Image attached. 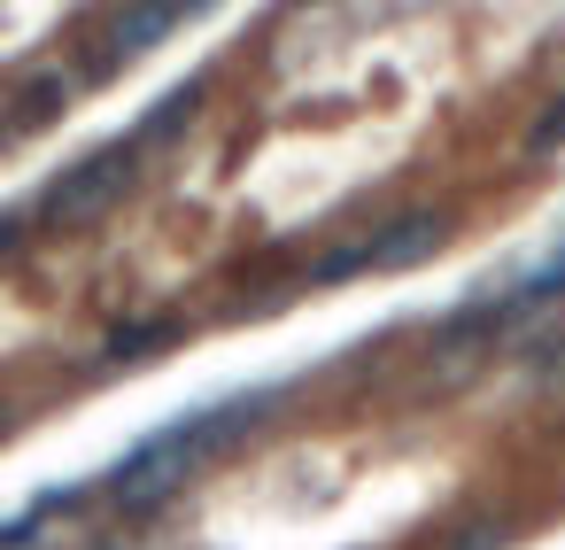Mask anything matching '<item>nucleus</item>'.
I'll return each instance as SVG.
<instances>
[{"label":"nucleus","mask_w":565,"mask_h":550,"mask_svg":"<svg viewBox=\"0 0 565 550\" xmlns=\"http://www.w3.org/2000/svg\"><path fill=\"white\" fill-rule=\"evenodd\" d=\"M248 419H256V403H225V411H202V419H179V426L148 434V442L125 449L117 473H109L117 504H125V511H156V504H171V496L186 488V473L225 442V426H248Z\"/></svg>","instance_id":"obj_1"},{"label":"nucleus","mask_w":565,"mask_h":550,"mask_svg":"<svg viewBox=\"0 0 565 550\" xmlns=\"http://www.w3.org/2000/svg\"><path fill=\"white\" fill-rule=\"evenodd\" d=\"M132 179H140V148H102V156H86L78 171L55 179V194H47V225H63V233L102 225V218L132 194Z\"/></svg>","instance_id":"obj_2"},{"label":"nucleus","mask_w":565,"mask_h":550,"mask_svg":"<svg viewBox=\"0 0 565 550\" xmlns=\"http://www.w3.org/2000/svg\"><path fill=\"white\" fill-rule=\"evenodd\" d=\"M526 310L519 303H472V310H457V318H441V334H434V349H426V364L441 372V380H465L511 326H519Z\"/></svg>","instance_id":"obj_3"},{"label":"nucleus","mask_w":565,"mask_h":550,"mask_svg":"<svg viewBox=\"0 0 565 550\" xmlns=\"http://www.w3.org/2000/svg\"><path fill=\"white\" fill-rule=\"evenodd\" d=\"M202 0H125L117 9V24H109V40H102V63L94 71H117V63H132V55H148L179 17H194Z\"/></svg>","instance_id":"obj_4"},{"label":"nucleus","mask_w":565,"mask_h":550,"mask_svg":"<svg viewBox=\"0 0 565 550\" xmlns=\"http://www.w3.org/2000/svg\"><path fill=\"white\" fill-rule=\"evenodd\" d=\"M441 241H449V218H441V210H403V218H387V225L364 241V264H380V272H403V264L434 256Z\"/></svg>","instance_id":"obj_5"},{"label":"nucleus","mask_w":565,"mask_h":550,"mask_svg":"<svg viewBox=\"0 0 565 550\" xmlns=\"http://www.w3.org/2000/svg\"><path fill=\"white\" fill-rule=\"evenodd\" d=\"M163 341H179V318H148V326H117V334H109V364H140V357H156Z\"/></svg>","instance_id":"obj_6"},{"label":"nucleus","mask_w":565,"mask_h":550,"mask_svg":"<svg viewBox=\"0 0 565 550\" xmlns=\"http://www.w3.org/2000/svg\"><path fill=\"white\" fill-rule=\"evenodd\" d=\"M63 102H71V86H63V71H47V78H32V86H24V102H17V133H40V125H47V117H55Z\"/></svg>","instance_id":"obj_7"},{"label":"nucleus","mask_w":565,"mask_h":550,"mask_svg":"<svg viewBox=\"0 0 565 550\" xmlns=\"http://www.w3.org/2000/svg\"><path fill=\"white\" fill-rule=\"evenodd\" d=\"M550 295H565V248H550V256L526 272V287H519L511 303H519V310H534V303H550Z\"/></svg>","instance_id":"obj_8"},{"label":"nucleus","mask_w":565,"mask_h":550,"mask_svg":"<svg viewBox=\"0 0 565 550\" xmlns=\"http://www.w3.org/2000/svg\"><path fill=\"white\" fill-rule=\"evenodd\" d=\"M194 94H202V86H179L171 102H156V109H148V125H140V148H156V140H171V133H179V117L194 109Z\"/></svg>","instance_id":"obj_9"},{"label":"nucleus","mask_w":565,"mask_h":550,"mask_svg":"<svg viewBox=\"0 0 565 550\" xmlns=\"http://www.w3.org/2000/svg\"><path fill=\"white\" fill-rule=\"evenodd\" d=\"M441 550H503V527L495 519H465V527L441 535Z\"/></svg>","instance_id":"obj_10"},{"label":"nucleus","mask_w":565,"mask_h":550,"mask_svg":"<svg viewBox=\"0 0 565 550\" xmlns=\"http://www.w3.org/2000/svg\"><path fill=\"white\" fill-rule=\"evenodd\" d=\"M9 241H17V225H9V218H0V248H9Z\"/></svg>","instance_id":"obj_11"},{"label":"nucleus","mask_w":565,"mask_h":550,"mask_svg":"<svg viewBox=\"0 0 565 550\" xmlns=\"http://www.w3.org/2000/svg\"><path fill=\"white\" fill-rule=\"evenodd\" d=\"M9 426H17V411H9V403H0V434H9Z\"/></svg>","instance_id":"obj_12"}]
</instances>
